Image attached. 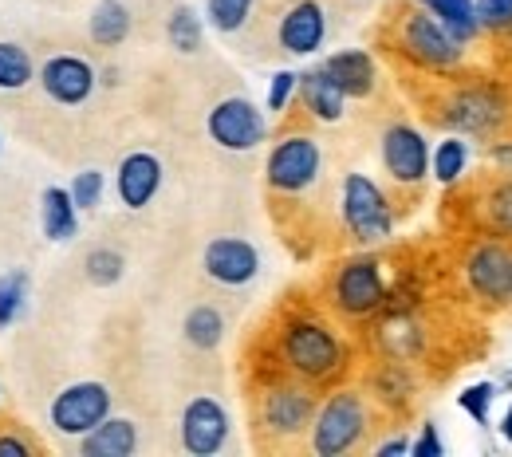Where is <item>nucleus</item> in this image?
Masks as SVG:
<instances>
[{"label": "nucleus", "mask_w": 512, "mask_h": 457, "mask_svg": "<svg viewBox=\"0 0 512 457\" xmlns=\"http://www.w3.org/2000/svg\"><path fill=\"white\" fill-rule=\"evenodd\" d=\"M501 434H505V438L512 442V406L505 410V418H501Z\"/></svg>", "instance_id": "nucleus-42"}, {"label": "nucleus", "mask_w": 512, "mask_h": 457, "mask_svg": "<svg viewBox=\"0 0 512 457\" xmlns=\"http://www.w3.org/2000/svg\"><path fill=\"white\" fill-rule=\"evenodd\" d=\"M402 48L410 60H418L422 67H434V71H449V67L461 64V44L449 36V28L426 8L410 12L406 24H402Z\"/></svg>", "instance_id": "nucleus-5"}, {"label": "nucleus", "mask_w": 512, "mask_h": 457, "mask_svg": "<svg viewBox=\"0 0 512 457\" xmlns=\"http://www.w3.org/2000/svg\"><path fill=\"white\" fill-rule=\"evenodd\" d=\"M473 4H477V24L481 28H493V32L512 28V0H473Z\"/></svg>", "instance_id": "nucleus-35"}, {"label": "nucleus", "mask_w": 512, "mask_h": 457, "mask_svg": "<svg viewBox=\"0 0 512 457\" xmlns=\"http://www.w3.org/2000/svg\"><path fill=\"white\" fill-rule=\"evenodd\" d=\"M335 304L347 316H371L386 304V280L379 261H351L335 280Z\"/></svg>", "instance_id": "nucleus-9"}, {"label": "nucleus", "mask_w": 512, "mask_h": 457, "mask_svg": "<svg viewBox=\"0 0 512 457\" xmlns=\"http://www.w3.org/2000/svg\"><path fill=\"white\" fill-rule=\"evenodd\" d=\"M205 127H209V138H213L221 150H237V154L256 150V146L264 142V134H268V123H264L260 107L249 103V99H221V103L209 111Z\"/></svg>", "instance_id": "nucleus-6"}, {"label": "nucleus", "mask_w": 512, "mask_h": 457, "mask_svg": "<svg viewBox=\"0 0 512 457\" xmlns=\"http://www.w3.org/2000/svg\"><path fill=\"white\" fill-rule=\"evenodd\" d=\"M386 347L398 355V359H410L418 347H422V335L414 331V324L410 320H394V324H386Z\"/></svg>", "instance_id": "nucleus-33"}, {"label": "nucleus", "mask_w": 512, "mask_h": 457, "mask_svg": "<svg viewBox=\"0 0 512 457\" xmlns=\"http://www.w3.org/2000/svg\"><path fill=\"white\" fill-rule=\"evenodd\" d=\"M327 16L316 0H296L280 20V48L292 56H312L323 48Z\"/></svg>", "instance_id": "nucleus-15"}, {"label": "nucleus", "mask_w": 512, "mask_h": 457, "mask_svg": "<svg viewBox=\"0 0 512 457\" xmlns=\"http://www.w3.org/2000/svg\"><path fill=\"white\" fill-rule=\"evenodd\" d=\"M469 288L489 304H512V245L509 241H481L465 257Z\"/></svg>", "instance_id": "nucleus-7"}, {"label": "nucleus", "mask_w": 512, "mask_h": 457, "mask_svg": "<svg viewBox=\"0 0 512 457\" xmlns=\"http://www.w3.org/2000/svg\"><path fill=\"white\" fill-rule=\"evenodd\" d=\"M323 154L320 142L308 134H288L268 154V186L280 194H300L320 178Z\"/></svg>", "instance_id": "nucleus-4"}, {"label": "nucleus", "mask_w": 512, "mask_h": 457, "mask_svg": "<svg viewBox=\"0 0 512 457\" xmlns=\"http://www.w3.org/2000/svg\"><path fill=\"white\" fill-rule=\"evenodd\" d=\"M379 457H394V454H410V442L406 438H390V442H383L379 450H375Z\"/></svg>", "instance_id": "nucleus-40"}, {"label": "nucleus", "mask_w": 512, "mask_h": 457, "mask_svg": "<svg viewBox=\"0 0 512 457\" xmlns=\"http://www.w3.org/2000/svg\"><path fill=\"white\" fill-rule=\"evenodd\" d=\"M296 87H300V75L296 71H276L272 75V87H268V111H284Z\"/></svg>", "instance_id": "nucleus-37"}, {"label": "nucleus", "mask_w": 512, "mask_h": 457, "mask_svg": "<svg viewBox=\"0 0 512 457\" xmlns=\"http://www.w3.org/2000/svg\"><path fill=\"white\" fill-rule=\"evenodd\" d=\"M205 12H209V24L217 32H241L249 12H253V0H209Z\"/></svg>", "instance_id": "nucleus-30"}, {"label": "nucleus", "mask_w": 512, "mask_h": 457, "mask_svg": "<svg viewBox=\"0 0 512 457\" xmlns=\"http://www.w3.org/2000/svg\"><path fill=\"white\" fill-rule=\"evenodd\" d=\"M107 414H111V391L103 383H75V387L56 394V402H52V426L60 434H71V438L75 434L83 438Z\"/></svg>", "instance_id": "nucleus-8"}, {"label": "nucleus", "mask_w": 512, "mask_h": 457, "mask_svg": "<svg viewBox=\"0 0 512 457\" xmlns=\"http://www.w3.org/2000/svg\"><path fill=\"white\" fill-rule=\"evenodd\" d=\"M300 95H304V107H308L320 123H339V119H343V103H347V95L335 87V79H331L323 67L300 75Z\"/></svg>", "instance_id": "nucleus-20"}, {"label": "nucleus", "mask_w": 512, "mask_h": 457, "mask_svg": "<svg viewBox=\"0 0 512 457\" xmlns=\"http://www.w3.org/2000/svg\"><path fill=\"white\" fill-rule=\"evenodd\" d=\"M99 197H103V174H99V170L75 174V182H71V201H75V209H95Z\"/></svg>", "instance_id": "nucleus-34"}, {"label": "nucleus", "mask_w": 512, "mask_h": 457, "mask_svg": "<svg viewBox=\"0 0 512 457\" xmlns=\"http://www.w3.org/2000/svg\"><path fill=\"white\" fill-rule=\"evenodd\" d=\"M40 83L56 103L79 107L95 91V67L87 60H79V56H52L40 71Z\"/></svg>", "instance_id": "nucleus-14"}, {"label": "nucleus", "mask_w": 512, "mask_h": 457, "mask_svg": "<svg viewBox=\"0 0 512 457\" xmlns=\"http://www.w3.org/2000/svg\"><path fill=\"white\" fill-rule=\"evenodd\" d=\"M367 430V406L355 391H339L323 402L312 426V450L320 457H339L347 454Z\"/></svg>", "instance_id": "nucleus-3"}, {"label": "nucleus", "mask_w": 512, "mask_h": 457, "mask_svg": "<svg viewBox=\"0 0 512 457\" xmlns=\"http://www.w3.org/2000/svg\"><path fill=\"white\" fill-rule=\"evenodd\" d=\"M225 438H229L225 406L217 398H209V394L193 398L190 406H186V414H182V446L197 457H209L225 446Z\"/></svg>", "instance_id": "nucleus-13"}, {"label": "nucleus", "mask_w": 512, "mask_h": 457, "mask_svg": "<svg viewBox=\"0 0 512 457\" xmlns=\"http://www.w3.org/2000/svg\"><path fill=\"white\" fill-rule=\"evenodd\" d=\"M166 36H170V48L193 56V52L201 48V16L193 12L190 4L174 8V12H170V24H166Z\"/></svg>", "instance_id": "nucleus-26"}, {"label": "nucleus", "mask_w": 512, "mask_h": 457, "mask_svg": "<svg viewBox=\"0 0 512 457\" xmlns=\"http://www.w3.org/2000/svg\"><path fill=\"white\" fill-rule=\"evenodd\" d=\"M32 454V446L24 442V438H16V434H0V457H28Z\"/></svg>", "instance_id": "nucleus-39"}, {"label": "nucleus", "mask_w": 512, "mask_h": 457, "mask_svg": "<svg viewBox=\"0 0 512 457\" xmlns=\"http://www.w3.org/2000/svg\"><path fill=\"white\" fill-rule=\"evenodd\" d=\"M40 221H44V237L52 241H67L75 237V201H71V190H44L40 197Z\"/></svg>", "instance_id": "nucleus-23"}, {"label": "nucleus", "mask_w": 512, "mask_h": 457, "mask_svg": "<svg viewBox=\"0 0 512 457\" xmlns=\"http://www.w3.org/2000/svg\"><path fill=\"white\" fill-rule=\"evenodd\" d=\"M485 225L497 237H512V178L501 182L497 190H489V197H485Z\"/></svg>", "instance_id": "nucleus-28"}, {"label": "nucleus", "mask_w": 512, "mask_h": 457, "mask_svg": "<svg viewBox=\"0 0 512 457\" xmlns=\"http://www.w3.org/2000/svg\"><path fill=\"white\" fill-rule=\"evenodd\" d=\"M24 292H28V276H24V272H4V276H0V327L12 324V320L20 316Z\"/></svg>", "instance_id": "nucleus-32"}, {"label": "nucleus", "mask_w": 512, "mask_h": 457, "mask_svg": "<svg viewBox=\"0 0 512 457\" xmlns=\"http://www.w3.org/2000/svg\"><path fill=\"white\" fill-rule=\"evenodd\" d=\"M83 268H87V280H91V284L111 288V284H119V280H123V268H127V261H123L115 249H95V253H87Z\"/></svg>", "instance_id": "nucleus-29"}, {"label": "nucleus", "mask_w": 512, "mask_h": 457, "mask_svg": "<svg viewBox=\"0 0 512 457\" xmlns=\"http://www.w3.org/2000/svg\"><path fill=\"white\" fill-rule=\"evenodd\" d=\"M465 166H469V142H465L461 134L442 138V142H438V150H434V158H430L434 178H438L442 186H453V182L465 174Z\"/></svg>", "instance_id": "nucleus-24"}, {"label": "nucleus", "mask_w": 512, "mask_h": 457, "mask_svg": "<svg viewBox=\"0 0 512 457\" xmlns=\"http://www.w3.org/2000/svg\"><path fill=\"white\" fill-rule=\"evenodd\" d=\"M87 28H91V40H95L99 48H119V44L130 36L127 4H119V0H103V4H95Z\"/></svg>", "instance_id": "nucleus-22"}, {"label": "nucleus", "mask_w": 512, "mask_h": 457, "mask_svg": "<svg viewBox=\"0 0 512 457\" xmlns=\"http://www.w3.org/2000/svg\"><path fill=\"white\" fill-rule=\"evenodd\" d=\"M323 71L335 79V87L347 95V99H367L375 91V60L359 48L351 52H335L323 60Z\"/></svg>", "instance_id": "nucleus-18"}, {"label": "nucleus", "mask_w": 512, "mask_h": 457, "mask_svg": "<svg viewBox=\"0 0 512 457\" xmlns=\"http://www.w3.org/2000/svg\"><path fill=\"white\" fill-rule=\"evenodd\" d=\"M158 186H162V162L154 154L134 150V154L123 158L119 178H115V190H119V201L127 209H146L154 201V194H158Z\"/></svg>", "instance_id": "nucleus-16"}, {"label": "nucleus", "mask_w": 512, "mask_h": 457, "mask_svg": "<svg viewBox=\"0 0 512 457\" xmlns=\"http://www.w3.org/2000/svg\"><path fill=\"white\" fill-rule=\"evenodd\" d=\"M79 450L87 457H130L138 450V430H134L130 418H111V414H107L95 430L83 434Z\"/></svg>", "instance_id": "nucleus-19"}, {"label": "nucleus", "mask_w": 512, "mask_h": 457, "mask_svg": "<svg viewBox=\"0 0 512 457\" xmlns=\"http://www.w3.org/2000/svg\"><path fill=\"white\" fill-rule=\"evenodd\" d=\"M497 398V383H473L457 394V406L477 422V426H489V406Z\"/></svg>", "instance_id": "nucleus-31"}, {"label": "nucleus", "mask_w": 512, "mask_h": 457, "mask_svg": "<svg viewBox=\"0 0 512 457\" xmlns=\"http://www.w3.org/2000/svg\"><path fill=\"white\" fill-rule=\"evenodd\" d=\"M446 123L461 134H493L505 123V99L493 87H465L449 99Z\"/></svg>", "instance_id": "nucleus-10"}, {"label": "nucleus", "mask_w": 512, "mask_h": 457, "mask_svg": "<svg viewBox=\"0 0 512 457\" xmlns=\"http://www.w3.org/2000/svg\"><path fill=\"white\" fill-rule=\"evenodd\" d=\"M201 264H205L209 280H217L225 288H241V284H249L260 272V253L245 237H217V241L205 245Z\"/></svg>", "instance_id": "nucleus-12"}, {"label": "nucleus", "mask_w": 512, "mask_h": 457, "mask_svg": "<svg viewBox=\"0 0 512 457\" xmlns=\"http://www.w3.org/2000/svg\"><path fill=\"white\" fill-rule=\"evenodd\" d=\"M383 166L394 182L418 186L430 174V146H426V138L414 127H406V123H394L383 134Z\"/></svg>", "instance_id": "nucleus-11"}, {"label": "nucleus", "mask_w": 512, "mask_h": 457, "mask_svg": "<svg viewBox=\"0 0 512 457\" xmlns=\"http://www.w3.org/2000/svg\"><path fill=\"white\" fill-rule=\"evenodd\" d=\"M32 83V56L20 44H0V91H20Z\"/></svg>", "instance_id": "nucleus-27"}, {"label": "nucleus", "mask_w": 512, "mask_h": 457, "mask_svg": "<svg viewBox=\"0 0 512 457\" xmlns=\"http://www.w3.org/2000/svg\"><path fill=\"white\" fill-rule=\"evenodd\" d=\"M426 12H434L442 24L449 28V36L465 48L477 32H481V24H477V4L473 0H418Z\"/></svg>", "instance_id": "nucleus-21"}, {"label": "nucleus", "mask_w": 512, "mask_h": 457, "mask_svg": "<svg viewBox=\"0 0 512 457\" xmlns=\"http://www.w3.org/2000/svg\"><path fill=\"white\" fill-rule=\"evenodd\" d=\"M284 363L304 375V379H327L343 367V347L339 339L327 331L323 324H312V320H296L284 331Z\"/></svg>", "instance_id": "nucleus-2"}, {"label": "nucleus", "mask_w": 512, "mask_h": 457, "mask_svg": "<svg viewBox=\"0 0 512 457\" xmlns=\"http://www.w3.org/2000/svg\"><path fill=\"white\" fill-rule=\"evenodd\" d=\"M410 454L414 457H442V438H438V426H434V422H426V426H422V438H418V442H410Z\"/></svg>", "instance_id": "nucleus-38"}, {"label": "nucleus", "mask_w": 512, "mask_h": 457, "mask_svg": "<svg viewBox=\"0 0 512 457\" xmlns=\"http://www.w3.org/2000/svg\"><path fill=\"white\" fill-rule=\"evenodd\" d=\"M375 387L383 391L386 402H406V391H410V379L402 375V367H398V363H390V367H383V371H379Z\"/></svg>", "instance_id": "nucleus-36"}, {"label": "nucleus", "mask_w": 512, "mask_h": 457, "mask_svg": "<svg viewBox=\"0 0 512 457\" xmlns=\"http://www.w3.org/2000/svg\"><path fill=\"white\" fill-rule=\"evenodd\" d=\"M343 221L359 245H379L394 229V213L386 194L367 174H347L343 182Z\"/></svg>", "instance_id": "nucleus-1"}, {"label": "nucleus", "mask_w": 512, "mask_h": 457, "mask_svg": "<svg viewBox=\"0 0 512 457\" xmlns=\"http://www.w3.org/2000/svg\"><path fill=\"white\" fill-rule=\"evenodd\" d=\"M221 335H225V316L213 304H197L186 316V339L197 351H213L221 343Z\"/></svg>", "instance_id": "nucleus-25"}, {"label": "nucleus", "mask_w": 512, "mask_h": 457, "mask_svg": "<svg viewBox=\"0 0 512 457\" xmlns=\"http://www.w3.org/2000/svg\"><path fill=\"white\" fill-rule=\"evenodd\" d=\"M489 158H493V162H501V166H512V146H505V142H497V146L489 150Z\"/></svg>", "instance_id": "nucleus-41"}, {"label": "nucleus", "mask_w": 512, "mask_h": 457, "mask_svg": "<svg viewBox=\"0 0 512 457\" xmlns=\"http://www.w3.org/2000/svg\"><path fill=\"white\" fill-rule=\"evenodd\" d=\"M312 414H316V402L300 387H276L264 398V422L276 434H300L312 422Z\"/></svg>", "instance_id": "nucleus-17"}]
</instances>
